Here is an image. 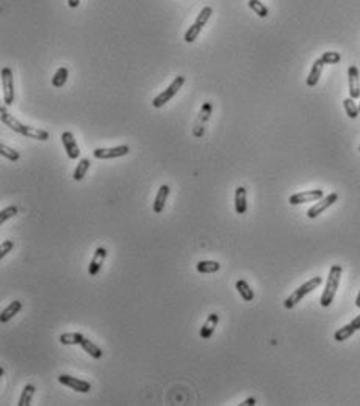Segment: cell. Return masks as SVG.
<instances>
[{
  "instance_id": "33",
  "label": "cell",
  "mask_w": 360,
  "mask_h": 406,
  "mask_svg": "<svg viewBox=\"0 0 360 406\" xmlns=\"http://www.w3.org/2000/svg\"><path fill=\"white\" fill-rule=\"evenodd\" d=\"M13 248H14V243L11 242V240H5V242L2 243V246H0V259H3V257L10 253Z\"/></svg>"
},
{
  "instance_id": "15",
  "label": "cell",
  "mask_w": 360,
  "mask_h": 406,
  "mask_svg": "<svg viewBox=\"0 0 360 406\" xmlns=\"http://www.w3.org/2000/svg\"><path fill=\"white\" fill-rule=\"evenodd\" d=\"M247 210V199H246V188L237 187L235 188V212L238 215H244Z\"/></svg>"
},
{
  "instance_id": "3",
  "label": "cell",
  "mask_w": 360,
  "mask_h": 406,
  "mask_svg": "<svg viewBox=\"0 0 360 406\" xmlns=\"http://www.w3.org/2000/svg\"><path fill=\"white\" fill-rule=\"evenodd\" d=\"M321 282H322V278H320V276H315V278H312L307 282H304L302 285H299L296 290H293V293L290 295V297L283 301V306L287 309H293L304 297H306V295H309L310 292L318 289L321 285Z\"/></svg>"
},
{
  "instance_id": "26",
  "label": "cell",
  "mask_w": 360,
  "mask_h": 406,
  "mask_svg": "<svg viewBox=\"0 0 360 406\" xmlns=\"http://www.w3.org/2000/svg\"><path fill=\"white\" fill-rule=\"evenodd\" d=\"M356 333V329L353 328V325H345L343 328H340L338 331H335V334H334V339L337 340V342H343V340L349 339L351 336H353Z\"/></svg>"
},
{
  "instance_id": "37",
  "label": "cell",
  "mask_w": 360,
  "mask_h": 406,
  "mask_svg": "<svg viewBox=\"0 0 360 406\" xmlns=\"http://www.w3.org/2000/svg\"><path fill=\"white\" fill-rule=\"evenodd\" d=\"M356 306L360 308V290H359V295H357V298H356Z\"/></svg>"
},
{
  "instance_id": "38",
  "label": "cell",
  "mask_w": 360,
  "mask_h": 406,
  "mask_svg": "<svg viewBox=\"0 0 360 406\" xmlns=\"http://www.w3.org/2000/svg\"><path fill=\"white\" fill-rule=\"evenodd\" d=\"M359 110H360V102H359Z\"/></svg>"
},
{
  "instance_id": "13",
  "label": "cell",
  "mask_w": 360,
  "mask_h": 406,
  "mask_svg": "<svg viewBox=\"0 0 360 406\" xmlns=\"http://www.w3.org/2000/svg\"><path fill=\"white\" fill-rule=\"evenodd\" d=\"M168 196H169V185L163 183V185H160L159 191H157V196H155L154 204H152V209L157 215L161 214L164 210V204H166V201H168Z\"/></svg>"
},
{
  "instance_id": "34",
  "label": "cell",
  "mask_w": 360,
  "mask_h": 406,
  "mask_svg": "<svg viewBox=\"0 0 360 406\" xmlns=\"http://www.w3.org/2000/svg\"><path fill=\"white\" fill-rule=\"evenodd\" d=\"M257 402H255V399L254 397H249V399H246L243 403H240V406H254Z\"/></svg>"
},
{
  "instance_id": "17",
  "label": "cell",
  "mask_w": 360,
  "mask_h": 406,
  "mask_svg": "<svg viewBox=\"0 0 360 406\" xmlns=\"http://www.w3.org/2000/svg\"><path fill=\"white\" fill-rule=\"evenodd\" d=\"M322 68H324V61L321 58L315 60V63L312 64V69H310V74L307 77V87H317L318 82H320V77H321V72H322Z\"/></svg>"
},
{
  "instance_id": "16",
  "label": "cell",
  "mask_w": 360,
  "mask_h": 406,
  "mask_svg": "<svg viewBox=\"0 0 360 406\" xmlns=\"http://www.w3.org/2000/svg\"><path fill=\"white\" fill-rule=\"evenodd\" d=\"M21 309H22V303L19 300H14L13 303H10L2 311V314H0V321H2V323H8L14 316H17V314L21 312Z\"/></svg>"
},
{
  "instance_id": "29",
  "label": "cell",
  "mask_w": 360,
  "mask_h": 406,
  "mask_svg": "<svg viewBox=\"0 0 360 406\" xmlns=\"http://www.w3.org/2000/svg\"><path fill=\"white\" fill-rule=\"evenodd\" d=\"M0 154H2V157H5V159L11 160V162H17V160H19V157H21L19 152L11 149V147H8L6 144L0 146Z\"/></svg>"
},
{
  "instance_id": "19",
  "label": "cell",
  "mask_w": 360,
  "mask_h": 406,
  "mask_svg": "<svg viewBox=\"0 0 360 406\" xmlns=\"http://www.w3.org/2000/svg\"><path fill=\"white\" fill-rule=\"evenodd\" d=\"M235 287L240 293V297L243 298V301H252L254 300V290L249 287V284L244 281V279H238L237 284H235Z\"/></svg>"
},
{
  "instance_id": "11",
  "label": "cell",
  "mask_w": 360,
  "mask_h": 406,
  "mask_svg": "<svg viewBox=\"0 0 360 406\" xmlns=\"http://www.w3.org/2000/svg\"><path fill=\"white\" fill-rule=\"evenodd\" d=\"M348 84H349V97L359 99L360 97V77L359 69L354 64L348 68Z\"/></svg>"
},
{
  "instance_id": "25",
  "label": "cell",
  "mask_w": 360,
  "mask_h": 406,
  "mask_svg": "<svg viewBox=\"0 0 360 406\" xmlns=\"http://www.w3.org/2000/svg\"><path fill=\"white\" fill-rule=\"evenodd\" d=\"M343 107H345L346 115H348L351 119H356V118L360 115L359 105L356 104V99H353V97H346V99L343 100Z\"/></svg>"
},
{
  "instance_id": "6",
  "label": "cell",
  "mask_w": 360,
  "mask_h": 406,
  "mask_svg": "<svg viewBox=\"0 0 360 406\" xmlns=\"http://www.w3.org/2000/svg\"><path fill=\"white\" fill-rule=\"evenodd\" d=\"M2 90H3L5 105H11L14 102V82H13V71L10 68L2 69Z\"/></svg>"
},
{
  "instance_id": "4",
  "label": "cell",
  "mask_w": 360,
  "mask_h": 406,
  "mask_svg": "<svg viewBox=\"0 0 360 406\" xmlns=\"http://www.w3.org/2000/svg\"><path fill=\"white\" fill-rule=\"evenodd\" d=\"M185 85V77L183 76H177L172 82H171V85L166 88L164 91H161V93L157 96L154 100H152V107L155 108H161L164 104H168L169 100L179 93V90Z\"/></svg>"
},
{
  "instance_id": "9",
  "label": "cell",
  "mask_w": 360,
  "mask_h": 406,
  "mask_svg": "<svg viewBox=\"0 0 360 406\" xmlns=\"http://www.w3.org/2000/svg\"><path fill=\"white\" fill-rule=\"evenodd\" d=\"M58 381L63 384V386H68L71 389L77 391L80 394H88L91 391V384L89 381H85V380H80V378H76V376H71V375H64L61 373L58 376Z\"/></svg>"
},
{
  "instance_id": "32",
  "label": "cell",
  "mask_w": 360,
  "mask_h": 406,
  "mask_svg": "<svg viewBox=\"0 0 360 406\" xmlns=\"http://www.w3.org/2000/svg\"><path fill=\"white\" fill-rule=\"evenodd\" d=\"M14 215H17V207L16 206H10V207L3 209L2 212H0V225H3L5 221L13 218Z\"/></svg>"
},
{
  "instance_id": "14",
  "label": "cell",
  "mask_w": 360,
  "mask_h": 406,
  "mask_svg": "<svg viewBox=\"0 0 360 406\" xmlns=\"http://www.w3.org/2000/svg\"><path fill=\"white\" fill-rule=\"evenodd\" d=\"M218 323H219V316H218V314H215V312H213V314H210V316L207 317V320H205V323L202 325L200 331H199L200 337L204 339V340L210 339L211 336H213L215 329H216V326H218Z\"/></svg>"
},
{
  "instance_id": "8",
  "label": "cell",
  "mask_w": 360,
  "mask_h": 406,
  "mask_svg": "<svg viewBox=\"0 0 360 406\" xmlns=\"http://www.w3.org/2000/svg\"><path fill=\"white\" fill-rule=\"evenodd\" d=\"M337 199H338V195H337V193H330V195H327V196H324V198H321L315 206L310 207V209L307 210V217H309L310 220H315L317 217H320V215L322 214V212H326L332 204H335Z\"/></svg>"
},
{
  "instance_id": "35",
  "label": "cell",
  "mask_w": 360,
  "mask_h": 406,
  "mask_svg": "<svg viewBox=\"0 0 360 406\" xmlns=\"http://www.w3.org/2000/svg\"><path fill=\"white\" fill-rule=\"evenodd\" d=\"M351 325H353V328L357 331V329H360V316H357L353 321H351Z\"/></svg>"
},
{
  "instance_id": "27",
  "label": "cell",
  "mask_w": 360,
  "mask_h": 406,
  "mask_svg": "<svg viewBox=\"0 0 360 406\" xmlns=\"http://www.w3.org/2000/svg\"><path fill=\"white\" fill-rule=\"evenodd\" d=\"M247 5L258 17H266L268 16V8L260 2V0H249Z\"/></svg>"
},
{
  "instance_id": "20",
  "label": "cell",
  "mask_w": 360,
  "mask_h": 406,
  "mask_svg": "<svg viewBox=\"0 0 360 406\" xmlns=\"http://www.w3.org/2000/svg\"><path fill=\"white\" fill-rule=\"evenodd\" d=\"M80 347H81L83 350H85V352H86L91 358H94V359H100V358H102V355H104V353H102V350H100L94 342H91V340L86 339V337L81 340Z\"/></svg>"
},
{
  "instance_id": "24",
  "label": "cell",
  "mask_w": 360,
  "mask_h": 406,
  "mask_svg": "<svg viewBox=\"0 0 360 406\" xmlns=\"http://www.w3.org/2000/svg\"><path fill=\"white\" fill-rule=\"evenodd\" d=\"M35 391H36V387L33 384H27L24 389H22V394L19 397V402H17V405H19V406H29L32 403Z\"/></svg>"
},
{
  "instance_id": "31",
  "label": "cell",
  "mask_w": 360,
  "mask_h": 406,
  "mask_svg": "<svg viewBox=\"0 0 360 406\" xmlns=\"http://www.w3.org/2000/svg\"><path fill=\"white\" fill-rule=\"evenodd\" d=\"M320 58L324 61V64H337L341 60V55L338 52H324Z\"/></svg>"
},
{
  "instance_id": "18",
  "label": "cell",
  "mask_w": 360,
  "mask_h": 406,
  "mask_svg": "<svg viewBox=\"0 0 360 406\" xmlns=\"http://www.w3.org/2000/svg\"><path fill=\"white\" fill-rule=\"evenodd\" d=\"M221 269V264L216 261H199L196 264V270L202 274H210V273H216Z\"/></svg>"
},
{
  "instance_id": "22",
  "label": "cell",
  "mask_w": 360,
  "mask_h": 406,
  "mask_svg": "<svg viewBox=\"0 0 360 406\" xmlns=\"http://www.w3.org/2000/svg\"><path fill=\"white\" fill-rule=\"evenodd\" d=\"M68 76H69L68 68H64V66L58 68L57 72H55V74H53V77H52V85H53L55 88H61V87H64V84H66V80H68Z\"/></svg>"
},
{
  "instance_id": "23",
  "label": "cell",
  "mask_w": 360,
  "mask_h": 406,
  "mask_svg": "<svg viewBox=\"0 0 360 406\" xmlns=\"http://www.w3.org/2000/svg\"><path fill=\"white\" fill-rule=\"evenodd\" d=\"M85 336L80 333H66L60 336V344L63 345H80Z\"/></svg>"
},
{
  "instance_id": "39",
  "label": "cell",
  "mask_w": 360,
  "mask_h": 406,
  "mask_svg": "<svg viewBox=\"0 0 360 406\" xmlns=\"http://www.w3.org/2000/svg\"><path fill=\"white\" fill-rule=\"evenodd\" d=\"M359 151H360V146H359Z\"/></svg>"
},
{
  "instance_id": "30",
  "label": "cell",
  "mask_w": 360,
  "mask_h": 406,
  "mask_svg": "<svg viewBox=\"0 0 360 406\" xmlns=\"http://www.w3.org/2000/svg\"><path fill=\"white\" fill-rule=\"evenodd\" d=\"M200 32H202V27H199L198 24H193L190 29L187 30L185 36H183V40H185L187 43H195Z\"/></svg>"
},
{
  "instance_id": "21",
  "label": "cell",
  "mask_w": 360,
  "mask_h": 406,
  "mask_svg": "<svg viewBox=\"0 0 360 406\" xmlns=\"http://www.w3.org/2000/svg\"><path fill=\"white\" fill-rule=\"evenodd\" d=\"M89 165H91L89 159H80V162L77 163L76 171H74V174H72V179L76 182H80L83 178L86 176V173L89 170Z\"/></svg>"
},
{
  "instance_id": "2",
  "label": "cell",
  "mask_w": 360,
  "mask_h": 406,
  "mask_svg": "<svg viewBox=\"0 0 360 406\" xmlns=\"http://www.w3.org/2000/svg\"><path fill=\"white\" fill-rule=\"evenodd\" d=\"M341 273H343V269H341V265H332V267H330L329 276H327V282H326V287H324V292H322L321 298H320V304H321L322 308H329V306H330V303L334 301L335 293H337L338 285H340Z\"/></svg>"
},
{
  "instance_id": "7",
  "label": "cell",
  "mask_w": 360,
  "mask_h": 406,
  "mask_svg": "<svg viewBox=\"0 0 360 406\" xmlns=\"http://www.w3.org/2000/svg\"><path fill=\"white\" fill-rule=\"evenodd\" d=\"M321 198H324V191L322 190H306V191H299L294 193V195L290 196L288 202L291 206H299L304 204V202H315L320 201Z\"/></svg>"
},
{
  "instance_id": "12",
  "label": "cell",
  "mask_w": 360,
  "mask_h": 406,
  "mask_svg": "<svg viewBox=\"0 0 360 406\" xmlns=\"http://www.w3.org/2000/svg\"><path fill=\"white\" fill-rule=\"evenodd\" d=\"M105 257H107V250L102 246H99L97 250L94 251V256H93V259H91L89 267H88V273L91 276H96L100 271V269H102V265L105 262Z\"/></svg>"
},
{
  "instance_id": "1",
  "label": "cell",
  "mask_w": 360,
  "mask_h": 406,
  "mask_svg": "<svg viewBox=\"0 0 360 406\" xmlns=\"http://www.w3.org/2000/svg\"><path fill=\"white\" fill-rule=\"evenodd\" d=\"M0 118H2V123L10 127L11 131H14L16 134H19L22 136L27 138H33V140H40V141H47L49 140V132L44 131V129L40 127H32V126H25L8 112L6 107H0Z\"/></svg>"
},
{
  "instance_id": "5",
  "label": "cell",
  "mask_w": 360,
  "mask_h": 406,
  "mask_svg": "<svg viewBox=\"0 0 360 406\" xmlns=\"http://www.w3.org/2000/svg\"><path fill=\"white\" fill-rule=\"evenodd\" d=\"M130 152V147L127 144H121L116 147H96L93 155L99 160H110V159H118V157H124Z\"/></svg>"
},
{
  "instance_id": "36",
  "label": "cell",
  "mask_w": 360,
  "mask_h": 406,
  "mask_svg": "<svg viewBox=\"0 0 360 406\" xmlns=\"http://www.w3.org/2000/svg\"><path fill=\"white\" fill-rule=\"evenodd\" d=\"M68 5L71 8H77L80 5V0H68Z\"/></svg>"
},
{
  "instance_id": "28",
  "label": "cell",
  "mask_w": 360,
  "mask_h": 406,
  "mask_svg": "<svg viewBox=\"0 0 360 406\" xmlns=\"http://www.w3.org/2000/svg\"><path fill=\"white\" fill-rule=\"evenodd\" d=\"M211 14H213V10H211V6H204V8L200 10V13L198 14L195 24H198L199 27H202V29H204L205 24H207V21L211 17Z\"/></svg>"
},
{
  "instance_id": "10",
  "label": "cell",
  "mask_w": 360,
  "mask_h": 406,
  "mask_svg": "<svg viewBox=\"0 0 360 406\" xmlns=\"http://www.w3.org/2000/svg\"><path fill=\"white\" fill-rule=\"evenodd\" d=\"M61 141H63V146H64V151H66L68 157L71 160H77L80 157V147L76 141V138H74L72 132H63L61 134Z\"/></svg>"
}]
</instances>
